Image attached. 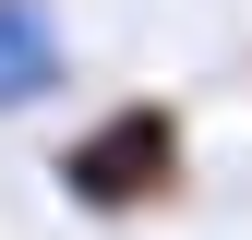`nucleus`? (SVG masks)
<instances>
[{
	"mask_svg": "<svg viewBox=\"0 0 252 240\" xmlns=\"http://www.w3.org/2000/svg\"><path fill=\"white\" fill-rule=\"evenodd\" d=\"M48 192L72 204L84 228L168 216V204L192 192V108L180 96H108V108H84L72 132L48 144Z\"/></svg>",
	"mask_w": 252,
	"mask_h": 240,
	"instance_id": "1",
	"label": "nucleus"
},
{
	"mask_svg": "<svg viewBox=\"0 0 252 240\" xmlns=\"http://www.w3.org/2000/svg\"><path fill=\"white\" fill-rule=\"evenodd\" d=\"M72 96V24L60 0H0V120H48Z\"/></svg>",
	"mask_w": 252,
	"mask_h": 240,
	"instance_id": "2",
	"label": "nucleus"
}]
</instances>
